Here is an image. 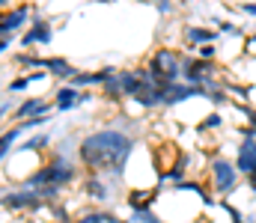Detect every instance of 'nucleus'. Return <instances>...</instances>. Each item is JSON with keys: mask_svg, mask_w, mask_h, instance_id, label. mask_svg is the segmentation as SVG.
<instances>
[{"mask_svg": "<svg viewBox=\"0 0 256 223\" xmlns=\"http://www.w3.org/2000/svg\"><path fill=\"white\" fill-rule=\"evenodd\" d=\"M131 149H134V140L122 131H96L80 140V161L92 176L122 173Z\"/></svg>", "mask_w": 256, "mask_h": 223, "instance_id": "1", "label": "nucleus"}, {"mask_svg": "<svg viewBox=\"0 0 256 223\" xmlns=\"http://www.w3.org/2000/svg\"><path fill=\"white\" fill-rule=\"evenodd\" d=\"M238 179L242 176L236 170V161H230L224 155H218V158L208 161V182H212V194H218V200L226 197V194H232L236 185H238Z\"/></svg>", "mask_w": 256, "mask_h": 223, "instance_id": "2", "label": "nucleus"}, {"mask_svg": "<svg viewBox=\"0 0 256 223\" xmlns=\"http://www.w3.org/2000/svg\"><path fill=\"white\" fill-rule=\"evenodd\" d=\"M146 69H149V74L167 89L170 83H179V77H182V60H179L176 51H170V48H158Z\"/></svg>", "mask_w": 256, "mask_h": 223, "instance_id": "3", "label": "nucleus"}, {"mask_svg": "<svg viewBox=\"0 0 256 223\" xmlns=\"http://www.w3.org/2000/svg\"><path fill=\"white\" fill-rule=\"evenodd\" d=\"M74 179V167L66 161V158H51V164L42 170V173H36L33 179H30V188L33 191H42V188H60L66 182H72Z\"/></svg>", "mask_w": 256, "mask_h": 223, "instance_id": "4", "label": "nucleus"}, {"mask_svg": "<svg viewBox=\"0 0 256 223\" xmlns=\"http://www.w3.org/2000/svg\"><path fill=\"white\" fill-rule=\"evenodd\" d=\"M182 80L208 92L212 86H218V77H214V63H206V60H200V57L185 60V63H182Z\"/></svg>", "mask_w": 256, "mask_h": 223, "instance_id": "5", "label": "nucleus"}, {"mask_svg": "<svg viewBox=\"0 0 256 223\" xmlns=\"http://www.w3.org/2000/svg\"><path fill=\"white\" fill-rule=\"evenodd\" d=\"M236 170L238 176H256V140H238L236 146Z\"/></svg>", "mask_w": 256, "mask_h": 223, "instance_id": "6", "label": "nucleus"}, {"mask_svg": "<svg viewBox=\"0 0 256 223\" xmlns=\"http://www.w3.org/2000/svg\"><path fill=\"white\" fill-rule=\"evenodd\" d=\"M194 95L206 98V89H200V86H191V83H170V86L164 89V101H161V104H179V101H185V98H194Z\"/></svg>", "mask_w": 256, "mask_h": 223, "instance_id": "7", "label": "nucleus"}, {"mask_svg": "<svg viewBox=\"0 0 256 223\" xmlns=\"http://www.w3.org/2000/svg\"><path fill=\"white\" fill-rule=\"evenodd\" d=\"M218 30H208V27H185V39L188 42H194V45H214L218 42Z\"/></svg>", "mask_w": 256, "mask_h": 223, "instance_id": "8", "label": "nucleus"}, {"mask_svg": "<svg viewBox=\"0 0 256 223\" xmlns=\"http://www.w3.org/2000/svg\"><path fill=\"white\" fill-rule=\"evenodd\" d=\"M27 6H18L15 12H6V15H0V33H9V30H18L21 24H24V18H27Z\"/></svg>", "mask_w": 256, "mask_h": 223, "instance_id": "9", "label": "nucleus"}, {"mask_svg": "<svg viewBox=\"0 0 256 223\" xmlns=\"http://www.w3.org/2000/svg\"><path fill=\"white\" fill-rule=\"evenodd\" d=\"M80 101H84V95H80V92H78L74 86H63V89L57 92V107H60V110H68V107H78Z\"/></svg>", "mask_w": 256, "mask_h": 223, "instance_id": "10", "label": "nucleus"}, {"mask_svg": "<svg viewBox=\"0 0 256 223\" xmlns=\"http://www.w3.org/2000/svg\"><path fill=\"white\" fill-rule=\"evenodd\" d=\"M21 42H24V45H33V42H51V27H48V24H36Z\"/></svg>", "mask_w": 256, "mask_h": 223, "instance_id": "11", "label": "nucleus"}, {"mask_svg": "<svg viewBox=\"0 0 256 223\" xmlns=\"http://www.w3.org/2000/svg\"><path fill=\"white\" fill-rule=\"evenodd\" d=\"M42 66H45L51 74H57V77H74V72L68 69L66 60H42Z\"/></svg>", "mask_w": 256, "mask_h": 223, "instance_id": "12", "label": "nucleus"}, {"mask_svg": "<svg viewBox=\"0 0 256 223\" xmlns=\"http://www.w3.org/2000/svg\"><path fill=\"white\" fill-rule=\"evenodd\" d=\"M45 110H48L45 101H27V104L18 107V116H33V113H45Z\"/></svg>", "mask_w": 256, "mask_h": 223, "instance_id": "13", "label": "nucleus"}, {"mask_svg": "<svg viewBox=\"0 0 256 223\" xmlns=\"http://www.w3.org/2000/svg\"><path fill=\"white\" fill-rule=\"evenodd\" d=\"M90 197H96V200H108V185L104 182H98V179H90Z\"/></svg>", "mask_w": 256, "mask_h": 223, "instance_id": "14", "label": "nucleus"}, {"mask_svg": "<svg viewBox=\"0 0 256 223\" xmlns=\"http://www.w3.org/2000/svg\"><path fill=\"white\" fill-rule=\"evenodd\" d=\"M220 125H224V116H220V113H208V116L202 119L200 131H212V128H220Z\"/></svg>", "mask_w": 256, "mask_h": 223, "instance_id": "15", "label": "nucleus"}, {"mask_svg": "<svg viewBox=\"0 0 256 223\" xmlns=\"http://www.w3.org/2000/svg\"><path fill=\"white\" fill-rule=\"evenodd\" d=\"M18 134H21V128H12V131H6V134L0 137V158H3L6 152H9V143H12V140H15Z\"/></svg>", "mask_w": 256, "mask_h": 223, "instance_id": "16", "label": "nucleus"}, {"mask_svg": "<svg viewBox=\"0 0 256 223\" xmlns=\"http://www.w3.org/2000/svg\"><path fill=\"white\" fill-rule=\"evenodd\" d=\"M218 33H226V36H244L232 21H218Z\"/></svg>", "mask_w": 256, "mask_h": 223, "instance_id": "17", "label": "nucleus"}, {"mask_svg": "<svg viewBox=\"0 0 256 223\" xmlns=\"http://www.w3.org/2000/svg\"><path fill=\"white\" fill-rule=\"evenodd\" d=\"M196 51H200L196 57L206 60V63H214V57H218V48H214V45H202V48H196Z\"/></svg>", "mask_w": 256, "mask_h": 223, "instance_id": "18", "label": "nucleus"}, {"mask_svg": "<svg viewBox=\"0 0 256 223\" xmlns=\"http://www.w3.org/2000/svg\"><path fill=\"white\" fill-rule=\"evenodd\" d=\"M128 223H161V221H158L152 212H134V218H131Z\"/></svg>", "mask_w": 256, "mask_h": 223, "instance_id": "19", "label": "nucleus"}, {"mask_svg": "<svg viewBox=\"0 0 256 223\" xmlns=\"http://www.w3.org/2000/svg\"><path fill=\"white\" fill-rule=\"evenodd\" d=\"M78 223H110V215H102V212H96V215H86V218H80Z\"/></svg>", "mask_w": 256, "mask_h": 223, "instance_id": "20", "label": "nucleus"}, {"mask_svg": "<svg viewBox=\"0 0 256 223\" xmlns=\"http://www.w3.org/2000/svg\"><path fill=\"white\" fill-rule=\"evenodd\" d=\"M238 9H242V12H244V15H256V3H242V6H238Z\"/></svg>", "mask_w": 256, "mask_h": 223, "instance_id": "21", "label": "nucleus"}, {"mask_svg": "<svg viewBox=\"0 0 256 223\" xmlns=\"http://www.w3.org/2000/svg\"><path fill=\"white\" fill-rule=\"evenodd\" d=\"M248 185H250V191H254V197H256V176H250V179H248Z\"/></svg>", "mask_w": 256, "mask_h": 223, "instance_id": "22", "label": "nucleus"}, {"mask_svg": "<svg viewBox=\"0 0 256 223\" xmlns=\"http://www.w3.org/2000/svg\"><path fill=\"white\" fill-rule=\"evenodd\" d=\"M248 45H250V48H256V33L250 36V39H248Z\"/></svg>", "mask_w": 256, "mask_h": 223, "instance_id": "23", "label": "nucleus"}, {"mask_svg": "<svg viewBox=\"0 0 256 223\" xmlns=\"http://www.w3.org/2000/svg\"><path fill=\"white\" fill-rule=\"evenodd\" d=\"M6 45H9V42H6V39H0V51H6Z\"/></svg>", "mask_w": 256, "mask_h": 223, "instance_id": "24", "label": "nucleus"}]
</instances>
